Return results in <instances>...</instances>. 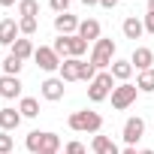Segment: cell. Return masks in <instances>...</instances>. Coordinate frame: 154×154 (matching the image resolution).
<instances>
[{
    "label": "cell",
    "instance_id": "6da1fadb",
    "mask_svg": "<svg viewBox=\"0 0 154 154\" xmlns=\"http://www.w3.org/2000/svg\"><path fill=\"white\" fill-rule=\"evenodd\" d=\"M100 127H103L100 112L79 109V112H72V115H69V130H75V133H100Z\"/></svg>",
    "mask_w": 154,
    "mask_h": 154
},
{
    "label": "cell",
    "instance_id": "7a4b0ae2",
    "mask_svg": "<svg viewBox=\"0 0 154 154\" xmlns=\"http://www.w3.org/2000/svg\"><path fill=\"white\" fill-rule=\"evenodd\" d=\"M115 88H118L115 85V75L109 69H103V72H97V79L88 85V97H91V103H103L106 97H112Z\"/></svg>",
    "mask_w": 154,
    "mask_h": 154
},
{
    "label": "cell",
    "instance_id": "3957f363",
    "mask_svg": "<svg viewBox=\"0 0 154 154\" xmlns=\"http://www.w3.org/2000/svg\"><path fill=\"white\" fill-rule=\"evenodd\" d=\"M91 63H94L100 72H103V69H109V66L115 63V42L100 36V39L94 42V51H91Z\"/></svg>",
    "mask_w": 154,
    "mask_h": 154
},
{
    "label": "cell",
    "instance_id": "277c9868",
    "mask_svg": "<svg viewBox=\"0 0 154 154\" xmlns=\"http://www.w3.org/2000/svg\"><path fill=\"white\" fill-rule=\"evenodd\" d=\"M136 94H139V88H136V85H130V82H121V85L112 91V106L124 112V109H130V106L136 103Z\"/></svg>",
    "mask_w": 154,
    "mask_h": 154
},
{
    "label": "cell",
    "instance_id": "5b68a950",
    "mask_svg": "<svg viewBox=\"0 0 154 154\" xmlns=\"http://www.w3.org/2000/svg\"><path fill=\"white\" fill-rule=\"evenodd\" d=\"M142 136H145V118H139V115L127 118V124H124V130H121L124 145H127V148H136V142H139Z\"/></svg>",
    "mask_w": 154,
    "mask_h": 154
},
{
    "label": "cell",
    "instance_id": "8992f818",
    "mask_svg": "<svg viewBox=\"0 0 154 154\" xmlns=\"http://www.w3.org/2000/svg\"><path fill=\"white\" fill-rule=\"evenodd\" d=\"M33 60H36L39 69H45V72H54V69H60V63H63L51 45H39V48L33 51Z\"/></svg>",
    "mask_w": 154,
    "mask_h": 154
},
{
    "label": "cell",
    "instance_id": "52a82bcc",
    "mask_svg": "<svg viewBox=\"0 0 154 154\" xmlns=\"http://www.w3.org/2000/svg\"><path fill=\"white\" fill-rule=\"evenodd\" d=\"M79 18H75L72 12H60V15H54V30H57V36H75L79 33Z\"/></svg>",
    "mask_w": 154,
    "mask_h": 154
},
{
    "label": "cell",
    "instance_id": "ba28073f",
    "mask_svg": "<svg viewBox=\"0 0 154 154\" xmlns=\"http://www.w3.org/2000/svg\"><path fill=\"white\" fill-rule=\"evenodd\" d=\"M82 66H85L82 57H66L60 63V79L63 82H82Z\"/></svg>",
    "mask_w": 154,
    "mask_h": 154
},
{
    "label": "cell",
    "instance_id": "9c48e42d",
    "mask_svg": "<svg viewBox=\"0 0 154 154\" xmlns=\"http://www.w3.org/2000/svg\"><path fill=\"white\" fill-rule=\"evenodd\" d=\"M39 94H42L48 103L63 100V79H45V82L39 85Z\"/></svg>",
    "mask_w": 154,
    "mask_h": 154
},
{
    "label": "cell",
    "instance_id": "30bf717a",
    "mask_svg": "<svg viewBox=\"0 0 154 154\" xmlns=\"http://www.w3.org/2000/svg\"><path fill=\"white\" fill-rule=\"evenodd\" d=\"M0 97H6V100L21 97V79L18 75H0Z\"/></svg>",
    "mask_w": 154,
    "mask_h": 154
},
{
    "label": "cell",
    "instance_id": "8fae6325",
    "mask_svg": "<svg viewBox=\"0 0 154 154\" xmlns=\"http://www.w3.org/2000/svg\"><path fill=\"white\" fill-rule=\"evenodd\" d=\"M18 21L15 18H3V21H0V45H9L12 48V42L18 39Z\"/></svg>",
    "mask_w": 154,
    "mask_h": 154
},
{
    "label": "cell",
    "instance_id": "7c38bea8",
    "mask_svg": "<svg viewBox=\"0 0 154 154\" xmlns=\"http://www.w3.org/2000/svg\"><path fill=\"white\" fill-rule=\"evenodd\" d=\"M130 63H133V69H139V72H145V69H151V63H154V51L151 48H136L133 51V57H130Z\"/></svg>",
    "mask_w": 154,
    "mask_h": 154
},
{
    "label": "cell",
    "instance_id": "4fadbf2b",
    "mask_svg": "<svg viewBox=\"0 0 154 154\" xmlns=\"http://www.w3.org/2000/svg\"><path fill=\"white\" fill-rule=\"evenodd\" d=\"M75 36H82L85 42H97L100 39V21L97 18H85L79 24V33H75Z\"/></svg>",
    "mask_w": 154,
    "mask_h": 154
},
{
    "label": "cell",
    "instance_id": "5bb4252c",
    "mask_svg": "<svg viewBox=\"0 0 154 154\" xmlns=\"http://www.w3.org/2000/svg\"><path fill=\"white\" fill-rule=\"evenodd\" d=\"M21 124V112L18 109H0V130H15Z\"/></svg>",
    "mask_w": 154,
    "mask_h": 154
},
{
    "label": "cell",
    "instance_id": "9a60e30c",
    "mask_svg": "<svg viewBox=\"0 0 154 154\" xmlns=\"http://www.w3.org/2000/svg\"><path fill=\"white\" fill-rule=\"evenodd\" d=\"M121 30H124V36H127V39H139V36L145 33V24H142L136 15H130V18H124Z\"/></svg>",
    "mask_w": 154,
    "mask_h": 154
},
{
    "label": "cell",
    "instance_id": "2e32d148",
    "mask_svg": "<svg viewBox=\"0 0 154 154\" xmlns=\"http://www.w3.org/2000/svg\"><path fill=\"white\" fill-rule=\"evenodd\" d=\"M91 148H94V154H121V148H118L109 136H94Z\"/></svg>",
    "mask_w": 154,
    "mask_h": 154
},
{
    "label": "cell",
    "instance_id": "e0dca14e",
    "mask_svg": "<svg viewBox=\"0 0 154 154\" xmlns=\"http://www.w3.org/2000/svg\"><path fill=\"white\" fill-rule=\"evenodd\" d=\"M109 72L115 75L118 82H130V75H133V63H130V60H115V63L109 66Z\"/></svg>",
    "mask_w": 154,
    "mask_h": 154
},
{
    "label": "cell",
    "instance_id": "ac0fdd59",
    "mask_svg": "<svg viewBox=\"0 0 154 154\" xmlns=\"http://www.w3.org/2000/svg\"><path fill=\"white\" fill-rule=\"evenodd\" d=\"M33 51H36V48H33V42H30V39H15L9 54H15L18 60H27V57H33Z\"/></svg>",
    "mask_w": 154,
    "mask_h": 154
},
{
    "label": "cell",
    "instance_id": "d6986e66",
    "mask_svg": "<svg viewBox=\"0 0 154 154\" xmlns=\"http://www.w3.org/2000/svg\"><path fill=\"white\" fill-rule=\"evenodd\" d=\"M18 112H21V118H36V115H39V100H33V97H21Z\"/></svg>",
    "mask_w": 154,
    "mask_h": 154
},
{
    "label": "cell",
    "instance_id": "ffe728a7",
    "mask_svg": "<svg viewBox=\"0 0 154 154\" xmlns=\"http://www.w3.org/2000/svg\"><path fill=\"white\" fill-rule=\"evenodd\" d=\"M136 88H139L142 94H151V91H154V69H145V72H139Z\"/></svg>",
    "mask_w": 154,
    "mask_h": 154
},
{
    "label": "cell",
    "instance_id": "44dd1931",
    "mask_svg": "<svg viewBox=\"0 0 154 154\" xmlns=\"http://www.w3.org/2000/svg\"><path fill=\"white\" fill-rule=\"evenodd\" d=\"M18 15L21 18H36L39 15V3H36V0H21V3H18Z\"/></svg>",
    "mask_w": 154,
    "mask_h": 154
},
{
    "label": "cell",
    "instance_id": "7402d4cb",
    "mask_svg": "<svg viewBox=\"0 0 154 154\" xmlns=\"http://www.w3.org/2000/svg\"><path fill=\"white\" fill-rule=\"evenodd\" d=\"M24 145H27V151L39 154V151H42V130H30L27 139H24Z\"/></svg>",
    "mask_w": 154,
    "mask_h": 154
},
{
    "label": "cell",
    "instance_id": "603a6c76",
    "mask_svg": "<svg viewBox=\"0 0 154 154\" xmlns=\"http://www.w3.org/2000/svg\"><path fill=\"white\" fill-rule=\"evenodd\" d=\"M21 66H24V60H18L15 54H9V57L3 60V75H18Z\"/></svg>",
    "mask_w": 154,
    "mask_h": 154
},
{
    "label": "cell",
    "instance_id": "cb8c5ba5",
    "mask_svg": "<svg viewBox=\"0 0 154 154\" xmlns=\"http://www.w3.org/2000/svg\"><path fill=\"white\" fill-rule=\"evenodd\" d=\"M88 51V42L82 36H69V57H82Z\"/></svg>",
    "mask_w": 154,
    "mask_h": 154
},
{
    "label": "cell",
    "instance_id": "d4e9b609",
    "mask_svg": "<svg viewBox=\"0 0 154 154\" xmlns=\"http://www.w3.org/2000/svg\"><path fill=\"white\" fill-rule=\"evenodd\" d=\"M51 48L57 51V57H60V60H66V57H69V36H57Z\"/></svg>",
    "mask_w": 154,
    "mask_h": 154
},
{
    "label": "cell",
    "instance_id": "484cf974",
    "mask_svg": "<svg viewBox=\"0 0 154 154\" xmlns=\"http://www.w3.org/2000/svg\"><path fill=\"white\" fill-rule=\"evenodd\" d=\"M42 151H60V139L54 136V133H42Z\"/></svg>",
    "mask_w": 154,
    "mask_h": 154
},
{
    "label": "cell",
    "instance_id": "4316f807",
    "mask_svg": "<svg viewBox=\"0 0 154 154\" xmlns=\"http://www.w3.org/2000/svg\"><path fill=\"white\" fill-rule=\"evenodd\" d=\"M18 30H21V36H33L36 33V18H18Z\"/></svg>",
    "mask_w": 154,
    "mask_h": 154
},
{
    "label": "cell",
    "instance_id": "83f0119b",
    "mask_svg": "<svg viewBox=\"0 0 154 154\" xmlns=\"http://www.w3.org/2000/svg\"><path fill=\"white\" fill-rule=\"evenodd\" d=\"M15 148V142H12V136L6 133V130H0V154H9Z\"/></svg>",
    "mask_w": 154,
    "mask_h": 154
},
{
    "label": "cell",
    "instance_id": "f1b7e54d",
    "mask_svg": "<svg viewBox=\"0 0 154 154\" xmlns=\"http://www.w3.org/2000/svg\"><path fill=\"white\" fill-rule=\"evenodd\" d=\"M63 154H88V148H85L82 142H66V148H63Z\"/></svg>",
    "mask_w": 154,
    "mask_h": 154
},
{
    "label": "cell",
    "instance_id": "f546056e",
    "mask_svg": "<svg viewBox=\"0 0 154 154\" xmlns=\"http://www.w3.org/2000/svg\"><path fill=\"white\" fill-rule=\"evenodd\" d=\"M48 6L60 15V12H69V0H48Z\"/></svg>",
    "mask_w": 154,
    "mask_h": 154
},
{
    "label": "cell",
    "instance_id": "4dcf8cb0",
    "mask_svg": "<svg viewBox=\"0 0 154 154\" xmlns=\"http://www.w3.org/2000/svg\"><path fill=\"white\" fill-rule=\"evenodd\" d=\"M142 24H145V33H154V12H148Z\"/></svg>",
    "mask_w": 154,
    "mask_h": 154
},
{
    "label": "cell",
    "instance_id": "1f68e13d",
    "mask_svg": "<svg viewBox=\"0 0 154 154\" xmlns=\"http://www.w3.org/2000/svg\"><path fill=\"white\" fill-rule=\"evenodd\" d=\"M118 3H121V0H100V6H103V9H115Z\"/></svg>",
    "mask_w": 154,
    "mask_h": 154
},
{
    "label": "cell",
    "instance_id": "d6a6232c",
    "mask_svg": "<svg viewBox=\"0 0 154 154\" xmlns=\"http://www.w3.org/2000/svg\"><path fill=\"white\" fill-rule=\"evenodd\" d=\"M85 6H100V0H82Z\"/></svg>",
    "mask_w": 154,
    "mask_h": 154
},
{
    "label": "cell",
    "instance_id": "836d02e7",
    "mask_svg": "<svg viewBox=\"0 0 154 154\" xmlns=\"http://www.w3.org/2000/svg\"><path fill=\"white\" fill-rule=\"evenodd\" d=\"M121 154H139V151H136V148H124Z\"/></svg>",
    "mask_w": 154,
    "mask_h": 154
},
{
    "label": "cell",
    "instance_id": "e575fe53",
    "mask_svg": "<svg viewBox=\"0 0 154 154\" xmlns=\"http://www.w3.org/2000/svg\"><path fill=\"white\" fill-rule=\"evenodd\" d=\"M15 3V0H0V6H12Z\"/></svg>",
    "mask_w": 154,
    "mask_h": 154
},
{
    "label": "cell",
    "instance_id": "d590c367",
    "mask_svg": "<svg viewBox=\"0 0 154 154\" xmlns=\"http://www.w3.org/2000/svg\"><path fill=\"white\" fill-rule=\"evenodd\" d=\"M148 12H154V0H148Z\"/></svg>",
    "mask_w": 154,
    "mask_h": 154
},
{
    "label": "cell",
    "instance_id": "8d00e7d4",
    "mask_svg": "<svg viewBox=\"0 0 154 154\" xmlns=\"http://www.w3.org/2000/svg\"><path fill=\"white\" fill-rule=\"evenodd\" d=\"M139 154H154V151H151V148H142V151H139Z\"/></svg>",
    "mask_w": 154,
    "mask_h": 154
},
{
    "label": "cell",
    "instance_id": "74e56055",
    "mask_svg": "<svg viewBox=\"0 0 154 154\" xmlns=\"http://www.w3.org/2000/svg\"><path fill=\"white\" fill-rule=\"evenodd\" d=\"M39 154H54V151H39Z\"/></svg>",
    "mask_w": 154,
    "mask_h": 154
},
{
    "label": "cell",
    "instance_id": "f35d334b",
    "mask_svg": "<svg viewBox=\"0 0 154 154\" xmlns=\"http://www.w3.org/2000/svg\"><path fill=\"white\" fill-rule=\"evenodd\" d=\"M0 69H3V60H0Z\"/></svg>",
    "mask_w": 154,
    "mask_h": 154
}]
</instances>
